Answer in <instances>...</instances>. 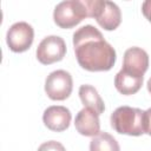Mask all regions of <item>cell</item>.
<instances>
[{"instance_id":"11","label":"cell","mask_w":151,"mask_h":151,"mask_svg":"<svg viewBox=\"0 0 151 151\" xmlns=\"http://www.w3.org/2000/svg\"><path fill=\"white\" fill-rule=\"evenodd\" d=\"M143 79L144 77L134 76L131 73H127L123 70H120L114 78V86L118 92L125 96L134 94L138 92L143 85Z\"/></svg>"},{"instance_id":"7","label":"cell","mask_w":151,"mask_h":151,"mask_svg":"<svg viewBox=\"0 0 151 151\" xmlns=\"http://www.w3.org/2000/svg\"><path fill=\"white\" fill-rule=\"evenodd\" d=\"M65 54L66 44L64 39L58 35H48L44 38L37 48V58L44 65H51L60 61Z\"/></svg>"},{"instance_id":"9","label":"cell","mask_w":151,"mask_h":151,"mask_svg":"<svg viewBox=\"0 0 151 151\" xmlns=\"http://www.w3.org/2000/svg\"><path fill=\"white\" fill-rule=\"evenodd\" d=\"M71 118L72 116H71L70 110L60 105L47 107L42 114L44 124L47 126V129H50L51 131H55V132L65 131L70 126Z\"/></svg>"},{"instance_id":"13","label":"cell","mask_w":151,"mask_h":151,"mask_svg":"<svg viewBox=\"0 0 151 151\" xmlns=\"http://www.w3.org/2000/svg\"><path fill=\"white\" fill-rule=\"evenodd\" d=\"M90 151H120L119 144L107 132H99L90 143Z\"/></svg>"},{"instance_id":"5","label":"cell","mask_w":151,"mask_h":151,"mask_svg":"<svg viewBox=\"0 0 151 151\" xmlns=\"http://www.w3.org/2000/svg\"><path fill=\"white\" fill-rule=\"evenodd\" d=\"M73 88L72 76L65 70L51 72L45 81V92L52 100H65Z\"/></svg>"},{"instance_id":"4","label":"cell","mask_w":151,"mask_h":151,"mask_svg":"<svg viewBox=\"0 0 151 151\" xmlns=\"http://www.w3.org/2000/svg\"><path fill=\"white\" fill-rule=\"evenodd\" d=\"M88 17L84 0H67L58 4L53 12L54 22L60 28H72Z\"/></svg>"},{"instance_id":"8","label":"cell","mask_w":151,"mask_h":151,"mask_svg":"<svg viewBox=\"0 0 151 151\" xmlns=\"http://www.w3.org/2000/svg\"><path fill=\"white\" fill-rule=\"evenodd\" d=\"M149 67V55L147 53L140 47H130L124 53V63H123V71L144 77V73L147 71Z\"/></svg>"},{"instance_id":"14","label":"cell","mask_w":151,"mask_h":151,"mask_svg":"<svg viewBox=\"0 0 151 151\" xmlns=\"http://www.w3.org/2000/svg\"><path fill=\"white\" fill-rule=\"evenodd\" d=\"M38 151H66V150H65L64 145L60 144L59 142L48 140V142L42 143V144L38 147Z\"/></svg>"},{"instance_id":"2","label":"cell","mask_w":151,"mask_h":151,"mask_svg":"<svg viewBox=\"0 0 151 151\" xmlns=\"http://www.w3.org/2000/svg\"><path fill=\"white\" fill-rule=\"evenodd\" d=\"M111 126L122 134L140 136L145 133V111L131 106H120L111 114Z\"/></svg>"},{"instance_id":"12","label":"cell","mask_w":151,"mask_h":151,"mask_svg":"<svg viewBox=\"0 0 151 151\" xmlns=\"http://www.w3.org/2000/svg\"><path fill=\"white\" fill-rule=\"evenodd\" d=\"M79 97L85 107L93 110L98 116L101 114L105 110V105L98 91L91 85H81L79 87Z\"/></svg>"},{"instance_id":"10","label":"cell","mask_w":151,"mask_h":151,"mask_svg":"<svg viewBox=\"0 0 151 151\" xmlns=\"http://www.w3.org/2000/svg\"><path fill=\"white\" fill-rule=\"evenodd\" d=\"M74 125L76 130L86 137H94L100 132L99 116L88 107H84L77 113Z\"/></svg>"},{"instance_id":"3","label":"cell","mask_w":151,"mask_h":151,"mask_svg":"<svg viewBox=\"0 0 151 151\" xmlns=\"http://www.w3.org/2000/svg\"><path fill=\"white\" fill-rule=\"evenodd\" d=\"M88 17L94 18L100 27L106 31L116 29L122 21V13L119 7L107 0H84Z\"/></svg>"},{"instance_id":"1","label":"cell","mask_w":151,"mask_h":151,"mask_svg":"<svg viewBox=\"0 0 151 151\" xmlns=\"http://www.w3.org/2000/svg\"><path fill=\"white\" fill-rule=\"evenodd\" d=\"M73 46L78 64L87 71H109L116 63L114 48L92 25H85L74 32Z\"/></svg>"},{"instance_id":"17","label":"cell","mask_w":151,"mask_h":151,"mask_svg":"<svg viewBox=\"0 0 151 151\" xmlns=\"http://www.w3.org/2000/svg\"><path fill=\"white\" fill-rule=\"evenodd\" d=\"M147 91H149L150 94H151V78H150L149 81H147Z\"/></svg>"},{"instance_id":"15","label":"cell","mask_w":151,"mask_h":151,"mask_svg":"<svg viewBox=\"0 0 151 151\" xmlns=\"http://www.w3.org/2000/svg\"><path fill=\"white\" fill-rule=\"evenodd\" d=\"M142 12L144 17L151 22V0H146L142 5Z\"/></svg>"},{"instance_id":"6","label":"cell","mask_w":151,"mask_h":151,"mask_svg":"<svg viewBox=\"0 0 151 151\" xmlns=\"http://www.w3.org/2000/svg\"><path fill=\"white\" fill-rule=\"evenodd\" d=\"M33 39H34L33 27L25 21H19L13 24L7 31V35H6V42L9 50L15 53H21L27 51L31 47Z\"/></svg>"},{"instance_id":"16","label":"cell","mask_w":151,"mask_h":151,"mask_svg":"<svg viewBox=\"0 0 151 151\" xmlns=\"http://www.w3.org/2000/svg\"><path fill=\"white\" fill-rule=\"evenodd\" d=\"M145 133L151 136V107L145 111Z\"/></svg>"}]
</instances>
